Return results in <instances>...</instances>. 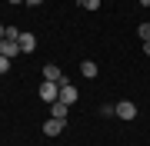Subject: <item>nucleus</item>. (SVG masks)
Wrapping results in <instances>:
<instances>
[{
    "instance_id": "nucleus-1",
    "label": "nucleus",
    "mask_w": 150,
    "mask_h": 146,
    "mask_svg": "<svg viewBox=\"0 0 150 146\" xmlns=\"http://www.w3.org/2000/svg\"><path fill=\"white\" fill-rule=\"evenodd\" d=\"M40 100H47V103L60 100V83H50V80H43V83H40Z\"/></svg>"
},
{
    "instance_id": "nucleus-2",
    "label": "nucleus",
    "mask_w": 150,
    "mask_h": 146,
    "mask_svg": "<svg viewBox=\"0 0 150 146\" xmlns=\"http://www.w3.org/2000/svg\"><path fill=\"white\" fill-rule=\"evenodd\" d=\"M64 126H67V119H57V116H50L47 123H43V136H60V133H64Z\"/></svg>"
},
{
    "instance_id": "nucleus-3",
    "label": "nucleus",
    "mask_w": 150,
    "mask_h": 146,
    "mask_svg": "<svg viewBox=\"0 0 150 146\" xmlns=\"http://www.w3.org/2000/svg\"><path fill=\"white\" fill-rule=\"evenodd\" d=\"M60 100H64L67 103V106H74V103H77V87H74V83H60Z\"/></svg>"
},
{
    "instance_id": "nucleus-4",
    "label": "nucleus",
    "mask_w": 150,
    "mask_h": 146,
    "mask_svg": "<svg viewBox=\"0 0 150 146\" xmlns=\"http://www.w3.org/2000/svg\"><path fill=\"white\" fill-rule=\"evenodd\" d=\"M117 116H120V119H134V116H137V103L120 100V103H117Z\"/></svg>"
},
{
    "instance_id": "nucleus-5",
    "label": "nucleus",
    "mask_w": 150,
    "mask_h": 146,
    "mask_svg": "<svg viewBox=\"0 0 150 146\" xmlns=\"http://www.w3.org/2000/svg\"><path fill=\"white\" fill-rule=\"evenodd\" d=\"M0 53H4L7 60H13L17 53H20V43H17V40H7V37H4V40H0Z\"/></svg>"
},
{
    "instance_id": "nucleus-6",
    "label": "nucleus",
    "mask_w": 150,
    "mask_h": 146,
    "mask_svg": "<svg viewBox=\"0 0 150 146\" xmlns=\"http://www.w3.org/2000/svg\"><path fill=\"white\" fill-rule=\"evenodd\" d=\"M17 43H20V53H33V50H37V37H33V33H20Z\"/></svg>"
},
{
    "instance_id": "nucleus-7",
    "label": "nucleus",
    "mask_w": 150,
    "mask_h": 146,
    "mask_svg": "<svg viewBox=\"0 0 150 146\" xmlns=\"http://www.w3.org/2000/svg\"><path fill=\"white\" fill-rule=\"evenodd\" d=\"M43 80H50V83H64L60 66H57V63H47V66H43Z\"/></svg>"
},
{
    "instance_id": "nucleus-8",
    "label": "nucleus",
    "mask_w": 150,
    "mask_h": 146,
    "mask_svg": "<svg viewBox=\"0 0 150 146\" xmlns=\"http://www.w3.org/2000/svg\"><path fill=\"white\" fill-rule=\"evenodd\" d=\"M67 103L64 100H54V103H50V116H57V119H67Z\"/></svg>"
},
{
    "instance_id": "nucleus-9",
    "label": "nucleus",
    "mask_w": 150,
    "mask_h": 146,
    "mask_svg": "<svg viewBox=\"0 0 150 146\" xmlns=\"http://www.w3.org/2000/svg\"><path fill=\"white\" fill-rule=\"evenodd\" d=\"M80 73L87 76V80H97V63H93V60H83V63H80Z\"/></svg>"
},
{
    "instance_id": "nucleus-10",
    "label": "nucleus",
    "mask_w": 150,
    "mask_h": 146,
    "mask_svg": "<svg viewBox=\"0 0 150 146\" xmlns=\"http://www.w3.org/2000/svg\"><path fill=\"white\" fill-rule=\"evenodd\" d=\"M137 33H140V40L147 43V40H150V23H140V27H137Z\"/></svg>"
},
{
    "instance_id": "nucleus-11",
    "label": "nucleus",
    "mask_w": 150,
    "mask_h": 146,
    "mask_svg": "<svg viewBox=\"0 0 150 146\" xmlns=\"http://www.w3.org/2000/svg\"><path fill=\"white\" fill-rule=\"evenodd\" d=\"M83 10H100V0H80Z\"/></svg>"
},
{
    "instance_id": "nucleus-12",
    "label": "nucleus",
    "mask_w": 150,
    "mask_h": 146,
    "mask_svg": "<svg viewBox=\"0 0 150 146\" xmlns=\"http://www.w3.org/2000/svg\"><path fill=\"white\" fill-rule=\"evenodd\" d=\"M100 116H117V106H110V103H103V106H100Z\"/></svg>"
},
{
    "instance_id": "nucleus-13",
    "label": "nucleus",
    "mask_w": 150,
    "mask_h": 146,
    "mask_svg": "<svg viewBox=\"0 0 150 146\" xmlns=\"http://www.w3.org/2000/svg\"><path fill=\"white\" fill-rule=\"evenodd\" d=\"M4 37H7V40H20V30H17V27H7Z\"/></svg>"
},
{
    "instance_id": "nucleus-14",
    "label": "nucleus",
    "mask_w": 150,
    "mask_h": 146,
    "mask_svg": "<svg viewBox=\"0 0 150 146\" xmlns=\"http://www.w3.org/2000/svg\"><path fill=\"white\" fill-rule=\"evenodd\" d=\"M7 70H10V60H7L4 53H0V73H7Z\"/></svg>"
},
{
    "instance_id": "nucleus-15",
    "label": "nucleus",
    "mask_w": 150,
    "mask_h": 146,
    "mask_svg": "<svg viewBox=\"0 0 150 146\" xmlns=\"http://www.w3.org/2000/svg\"><path fill=\"white\" fill-rule=\"evenodd\" d=\"M23 3H30V7H40V3H43V0H23Z\"/></svg>"
},
{
    "instance_id": "nucleus-16",
    "label": "nucleus",
    "mask_w": 150,
    "mask_h": 146,
    "mask_svg": "<svg viewBox=\"0 0 150 146\" xmlns=\"http://www.w3.org/2000/svg\"><path fill=\"white\" fill-rule=\"evenodd\" d=\"M144 53H147V57H150V40H147V43H144Z\"/></svg>"
},
{
    "instance_id": "nucleus-17",
    "label": "nucleus",
    "mask_w": 150,
    "mask_h": 146,
    "mask_svg": "<svg viewBox=\"0 0 150 146\" xmlns=\"http://www.w3.org/2000/svg\"><path fill=\"white\" fill-rule=\"evenodd\" d=\"M4 33H7V27H4V23H0V40H4Z\"/></svg>"
},
{
    "instance_id": "nucleus-18",
    "label": "nucleus",
    "mask_w": 150,
    "mask_h": 146,
    "mask_svg": "<svg viewBox=\"0 0 150 146\" xmlns=\"http://www.w3.org/2000/svg\"><path fill=\"white\" fill-rule=\"evenodd\" d=\"M10 3H23V0H10Z\"/></svg>"
},
{
    "instance_id": "nucleus-19",
    "label": "nucleus",
    "mask_w": 150,
    "mask_h": 146,
    "mask_svg": "<svg viewBox=\"0 0 150 146\" xmlns=\"http://www.w3.org/2000/svg\"><path fill=\"white\" fill-rule=\"evenodd\" d=\"M74 3H80V0H74Z\"/></svg>"
}]
</instances>
